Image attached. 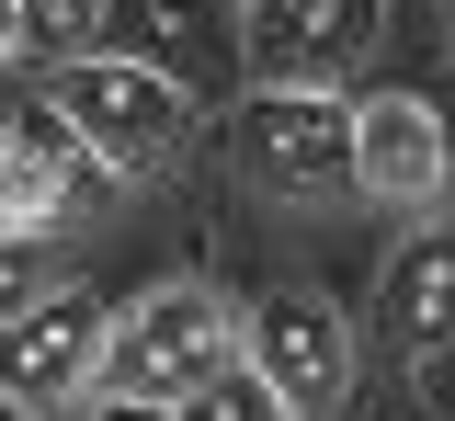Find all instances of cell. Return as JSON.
I'll return each mask as SVG.
<instances>
[{"mask_svg":"<svg viewBox=\"0 0 455 421\" xmlns=\"http://www.w3.org/2000/svg\"><path fill=\"white\" fill-rule=\"evenodd\" d=\"M228 364H239V319H228L217 285H148L103 330V387L92 399H160V410H182L194 387H217Z\"/></svg>","mask_w":455,"mask_h":421,"instance_id":"1","label":"cell"},{"mask_svg":"<svg viewBox=\"0 0 455 421\" xmlns=\"http://www.w3.org/2000/svg\"><path fill=\"white\" fill-rule=\"evenodd\" d=\"M228 171L274 205H341L353 182V103L341 91H239L228 103Z\"/></svg>","mask_w":455,"mask_h":421,"instance_id":"2","label":"cell"},{"mask_svg":"<svg viewBox=\"0 0 455 421\" xmlns=\"http://www.w3.org/2000/svg\"><path fill=\"white\" fill-rule=\"evenodd\" d=\"M46 103L80 125L92 171H125V182L171 171L182 137H194V91L160 80V68H137V58H68V68H46Z\"/></svg>","mask_w":455,"mask_h":421,"instance_id":"3","label":"cell"},{"mask_svg":"<svg viewBox=\"0 0 455 421\" xmlns=\"http://www.w3.org/2000/svg\"><path fill=\"white\" fill-rule=\"evenodd\" d=\"M387 0H251L239 12V80L251 91H341L376 58Z\"/></svg>","mask_w":455,"mask_h":421,"instance_id":"4","label":"cell"},{"mask_svg":"<svg viewBox=\"0 0 455 421\" xmlns=\"http://www.w3.org/2000/svg\"><path fill=\"white\" fill-rule=\"evenodd\" d=\"M103 297H80V285H57L46 307H23V319H0V399L23 421H57L80 410L92 387H103Z\"/></svg>","mask_w":455,"mask_h":421,"instance_id":"5","label":"cell"},{"mask_svg":"<svg viewBox=\"0 0 455 421\" xmlns=\"http://www.w3.org/2000/svg\"><path fill=\"white\" fill-rule=\"evenodd\" d=\"M239 364H251L296 421H331L341 387H353V330H341L331 297H262L239 319Z\"/></svg>","mask_w":455,"mask_h":421,"instance_id":"6","label":"cell"},{"mask_svg":"<svg viewBox=\"0 0 455 421\" xmlns=\"http://www.w3.org/2000/svg\"><path fill=\"white\" fill-rule=\"evenodd\" d=\"M103 58H137L182 80L194 103L239 80V23H228V0H114L103 12Z\"/></svg>","mask_w":455,"mask_h":421,"instance_id":"7","label":"cell"},{"mask_svg":"<svg viewBox=\"0 0 455 421\" xmlns=\"http://www.w3.org/2000/svg\"><path fill=\"white\" fill-rule=\"evenodd\" d=\"M353 182H364L376 205H398V217H421V205L455 194L433 91H364V103H353Z\"/></svg>","mask_w":455,"mask_h":421,"instance_id":"8","label":"cell"},{"mask_svg":"<svg viewBox=\"0 0 455 421\" xmlns=\"http://www.w3.org/2000/svg\"><path fill=\"white\" fill-rule=\"evenodd\" d=\"M80 171H92V148H80V125L57 103L0 115V228H57L80 205Z\"/></svg>","mask_w":455,"mask_h":421,"instance_id":"9","label":"cell"},{"mask_svg":"<svg viewBox=\"0 0 455 421\" xmlns=\"http://www.w3.org/2000/svg\"><path fill=\"white\" fill-rule=\"evenodd\" d=\"M376 319H387V342L410 364L455 342V228H421V240L387 262V285H376Z\"/></svg>","mask_w":455,"mask_h":421,"instance_id":"10","label":"cell"},{"mask_svg":"<svg viewBox=\"0 0 455 421\" xmlns=\"http://www.w3.org/2000/svg\"><path fill=\"white\" fill-rule=\"evenodd\" d=\"M103 12L114 0H23V58H46V68L103 58Z\"/></svg>","mask_w":455,"mask_h":421,"instance_id":"11","label":"cell"},{"mask_svg":"<svg viewBox=\"0 0 455 421\" xmlns=\"http://www.w3.org/2000/svg\"><path fill=\"white\" fill-rule=\"evenodd\" d=\"M46 297H57V240L46 228H0V319H23Z\"/></svg>","mask_w":455,"mask_h":421,"instance_id":"12","label":"cell"},{"mask_svg":"<svg viewBox=\"0 0 455 421\" xmlns=\"http://www.w3.org/2000/svg\"><path fill=\"white\" fill-rule=\"evenodd\" d=\"M182 421H296V410H284V399L251 376V364H228L217 387H194V399H182Z\"/></svg>","mask_w":455,"mask_h":421,"instance_id":"13","label":"cell"},{"mask_svg":"<svg viewBox=\"0 0 455 421\" xmlns=\"http://www.w3.org/2000/svg\"><path fill=\"white\" fill-rule=\"evenodd\" d=\"M410 387H421V421H455V342H433L410 364Z\"/></svg>","mask_w":455,"mask_h":421,"instance_id":"14","label":"cell"},{"mask_svg":"<svg viewBox=\"0 0 455 421\" xmlns=\"http://www.w3.org/2000/svg\"><path fill=\"white\" fill-rule=\"evenodd\" d=\"M92 421H182V410H160V399H92Z\"/></svg>","mask_w":455,"mask_h":421,"instance_id":"15","label":"cell"},{"mask_svg":"<svg viewBox=\"0 0 455 421\" xmlns=\"http://www.w3.org/2000/svg\"><path fill=\"white\" fill-rule=\"evenodd\" d=\"M433 125H444V171H455V80H433Z\"/></svg>","mask_w":455,"mask_h":421,"instance_id":"16","label":"cell"},{"mask_svg":"<svg viewBox=\"0 0 455 421\" xmlns=\"http://www.w3.org/2000/svg\"><path fill=\"white\" fill-rule=\"evenodd\" d=\"M0 58H23V0H0Z\"/></svg>","mask_w":455,"mask_h":421,"instance_id":"17","label":"cell"},{"mask_svg":"<svg viewBox=\"0 0 455 421\" xmlns=\"http://www.w3.org/2000/svg\"><path fill=\"white\" fill-rule=\"evenodd\" d=\"M444 46H455V0H444Z\"/></svg>","mask_w":455,"mask_h":421,"instance_id":"18","label":"cell"},{"mask_svg":"<svg viewBox=\"0 0 455 421\" xmlns=\"http://www.w3.org/2000/svg\"><path fill=\"white\" fill-rule=\"evenodd\" d=\"M0 421H23V410H12V399H0Z\"/></svg>","mask_w":455,"mask_h":421,"instance_id":"19","label":"cell"},{"mask_svg":"<svg viewBox=\"0 0 455 421\" xmlns=\"http://www.w3.org/2000/svg\"><path fill=\"white\" fill-rule=\"evenodd\" d=\"M239 12H251V0H239Z\"/></svg>","mask_w":455,"mask_h":421,"instance_id":"20","label":"cell"}]
</instances>
